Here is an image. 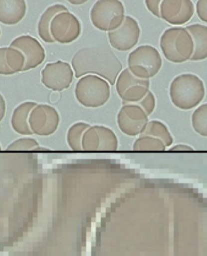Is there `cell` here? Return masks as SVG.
I'll use <instances>...</instances> for the list:
<instances>
[{
	"label": "cell",
	"instance_id": "1",
	"mask_svg": "<svg viewBox=\"0 0 207 256\" xmlns=\"http://www.w3.org/2000/svg\"><path fill=\"white\" fill-rule=\"evenodd\" d=\"M72 68L76 78L100 76L113 86L122 70V64L109 46H92L79 49L73 56Z\"/></svg>",
	"mask_w": 207,
	"mask_h": 256
},
{
	"label": "cell",
	"instance_id": "2",
	"mask_svg": "<svg viewBox=\"0 0 207 256\" xmlns=\"http://www.w3.org/2000/svg\"><path fill=\"white\" fill-rule=\"evenodd\" d=\"M205 84L203 80L192 73H184L173 79L169 88L172 103L183 110H192L205 98Z\"/></svg>",
	"mask_w": 207,
	"mask_h": 256
},
{
	"label": "cell",
	"instance_id": "3",
	"mask_svg": "<svg viewBox=\"0 0 207 256\" xmlns=\"http://www.w3.org/2000/svg\"><path fill=\"white\" fill-rule=\"evenodd\" d=\"M160 46L165 58L174 64L188 61L195 52L192 36L184 27H173L165 30L160 36Z\"/></svg>",
	"mask_w": 207,
	"mask_h": 256
},
{
	"label": "cell",
	"instance_id": "4",
	"mask_svg": "<svg viewBox=\"0 0 207 256\" xmlns=\"http://www.w3.org/2000/svg\"><path fill=\"white\" fill-rule=\"evenodd\" d=\"M75 94L78 102L83 106L97 108L109 100L110 87L105 79L98 76H84L76 84Z\"/></svg>",
	"mask_w": 207,
	"mask_h": 256
},
{
	"label": "cell",
	"instance_id": "5",
	"mask_svg": "<svg viewBox=\"0 0 207 256\" xmlns=\"http://www.w3.org/2000/svg\"><path fill=\"white\" fill-rule=\"evenodd\" d=\"M162 62L161 56L156 47L140 46L129 54L128 68L135 76L149 80L158 74Z\"/></svg>",
	"mask_w": 207,
	"mask_h": 256
},
{
	"label": "cell",
	"instance_id": "6",
	"mask_svg": "<svg viewBox=\"0 0 207 256\" xmlns=\"http://www.w3.org/2000/svg\"><path fill=\"white\" fill-rule=\"evenodd\" d=\"M90 16L96 28L111 32L124 22V6L118 0H99L92 6Z\"/></svg>",
	"mask_w": 207,
	"mask_h": 256
},
{
	"label": "cell",
	"instance_id": "7",
	"mask_svg": "<svg viewBox=\"0 0 207 256\" xmlns=\"http://www.w3.org/2000/svg\"><path fill=\"white\" fill-rule=\"evenodd\" d=\"M149 80L140 79L124 69L116 82V90L123 103H137L148 94L150 90Z\"/></svg>",
	"mask_w": 207,
	"mask_h": 256
},
{
	"label": "cell",
	"instance_id": "8",
	"mask_svg": "<svg viewBox=\"0 0 207 256\" xmlns=\"http://www.w3.org/2000/svg\"><path fill=\"white\" fill-rule=\"evenodd\" d=\"M117 120L120 130L129 136L143 134L149 122L145 111L135 103H123Z\"/></svg>",
	"mask_w": 207,
	"mask_h": 256
},
{
	"label": "cell",
	"instance_id": "9",
	"mask_svg": "<svg viewBox=\"0 0 207 256\" xmlns=\"http://www.w3.org/2000/svg\"><path fill=\"white\" fill-rule=\"evenodd\" d=\"M118 137L110 128L103 126H90L82 139V148L87 152L116 151Z\"/></svg>",
	"mask_w": 207,
	"mask_h": 256
},
{
	"label": "cell",
	"instance_id": "10",
	"mask_svg": "<svg viewBox=\"0 0 207 256\" xmlns=\"http://www.w3.org/2000/svg\"><path fill=\"white\" fill-rule=\"evenodd\" d=\"M74 72L70 64L62 61L45 65L41 72V82L45 87L54 92L68 88L72 83Z\"/></svg>",
	"mask_w": 207,
	"mask_h": 256
},
{
	"label": "cell",
	"instance_id": "11",
	"mask_svg": "<svg viewBox=\"0 0 207 256\" xmlns=\"http://www.w3.org/2000/svg\"><path fill=\"white\" fill-rule=\"evenodd\" d=\"M50 34L54 42L68 44L79 38L81 34V24L74 14L63 12L53 18Z\"/></svg>",
	"mask_w": 207,
	"mask_h": 256
},
{
	"label": "cell",
	"instance_id": "12",
	"mask_svg": "<svg viewBox=\"0 0 207 256\" xmlns=\"http://www.w3.org/2000/svg\"><path fill=\"white\" fill-rule=\"evenodd\" d=\"M59 121L58 111L49 105H37L30 114V128L33 134L41 136H48L55 132Z\"/></svg>",
	"mask_w": 207,
	"mask_h": 256
},
{
	"label": "cell",
	"instance_id": "13",
	"mask_svg": "<svg viewBox=\"0 0 207 256\" xmlns=\"http://www.w3.org/2000/svg\"><path fill=\"white\" fill-rule=\"evenodd\" d=\"M141 30L136 20L126 16L122 26L109 32V41L112 47L119 52H128L139 42Z\"/></svg>",
	"mask_w": 207,
	"mask_h": 256
},
{
	"label": "cell",
	"instance_id": "14",
	"mask_svg": "<svg viewBox=\"0 0 207 256\" xmlns=\"http://www.w3.org/2000/svg\"><path fill=\"white\" fill-rule=\"evenodd\" d=\"M195 14V5L190 0H164L160 6V16L173 26L188 23Z\"/></svg>",
	"mask_w": 207,
	"mask_h": 256
},
{
	"label": "cell",
	"instance_id": "15",
	"mask_svg": "<svg viewBox=\"0 0 207 256\" xmlns=\"http://www.w3.org/2000/svg\"><path fill=\"white\" fill-rule=\"evenodd\" d=\"M10 46L16 48L24 54L26 60L24 72L37 68L45 60V50L33 36L28 35L18 36L11 42Z\"/></svg>",
	"mask_w": 207,
	"mask_h": 256
},
{
	"label": "cell",
	"instance_id": "16",
	"mask_svg": "<svg viewBox=\"0 0 207 256\" xmlns=\"http://www.w3.org/2000/svg\"><path fill=\"white\" fill-rule=\"evenodd\" d=\"M26 10L24 0H0V22L6 26H15L24 18Z\"/></svg>",
	"mask_w": 207,
	"mask_h": 256
},
{
	"label": "cell",
	"instance_id": "17",
	"mask_svg": "<svg viewBox=\"0 0 207 256\" xmlns=\"http://www.w3.org/2000/svg\"><path fill=\"white\" fill-rule=\"evenodd\" d=\"M37 106L34 102H25L18 106L13 111L11 126L13 130L22 136L33 134L29 126V116L32 110Z\"/></svg>",
	"mask_w": 207,
	"mask_h": 256
},
{
	"label": "cell",
	"instance_id": "18",
	"mask_svg": "<svg viewBox=\"0 0 207 256\" xmlns=\"http://www.w3.org/2000/svg\"><path fill=\"white\" fill-rule=\"evenodd\" d=\"M195 43V52L191 61H203L207 58V26L201 24H190L186 27Z\"/></svg>",
	"mask_w": 207,
	"mask_h": 256
},
{
	"label": "cell",
	"instance_id": "19",
	"mask_svg": "<svg viewBox=\"0 0 207 256\" xmlns=\"http://www.w3.org/2000/svg\"><path fill=\"white\" fill-rule=\"evenodd\" d=\"M63 12H68V9L62 4H54L49 6L39 20L38 30L39 36L42 39L43 41L46 43H53L54 40L52 38L50 34V26L53 18L59 13Z\"/></svg>",
	"mask_w": 207,
	"mask_h": 256
},
{
	"label": "cell",
	"instance_id": "20",
	"mask_svg": "<svg viewBox=\"0 0 207 256\" xmlns=\"http://www.w3.org/2000/svg\"><path fill=\"white\" fill-rule=\"evenodd\" d=\"M142 134L150 136L156 137L157 139H160L164 142L166 147L171 146L173 143V136L169 132V128L164 122H160L159 120L150 121L144 132Z\"/></svg>",
	"mask_w": 207,
	"mask_h": 256
},
{
	"label": "cell",
	"instance_id": "21",
	"mask_svg": "<svg viewBox=\"0 0 207 256\" xmlns=\"http://www.w3.org/2000/svg\"><path fill=\"white\" fill-rule=\"evenodd\" d=\"M86 122H77L70 128L67 133V143L74 151H82V139L86 130L90 128Z\"/></svg>",
	"mask_w": 207,
	"mask_h": 256
},
{
	"label": "cell",
	"instance_id": "22",
	"mask_svg": "<svg viewBox=\"0 0 207 256\" xmlns=\"http://www.w3.org/2000/svg\"><path fill=\"white\" fill-rule=\"evenodd\" d=\"M135 151H165L166 146L162 140L156 137L141 134L133 146Z\"/></svg>",
	"mask_w": 207,
	"mask_h": 256
},
{
	"label": "cell",
	"instance_id": "23",
	"mask_svg": "<svg viewBox=\"0 0 207 256\" xmlns=\"http://www.w3.org/2000/svg\"><path fill=\"white\" fill-rule=\"evenodd\" d=\"M191 124L197 134L207 137V103L195 110L191 117Z\"/></svg>",
	"mask_w": 207,
	"mask_h": 256
},
{
	"label": "cell",
	"instance_id": "24",
	"mask_svg": "<svg viewBox=\"0 0 207 256\" xmlns=\"http://www.w3.org/2000/svg\"><path fill=\"white\" fill-rule=\"evenodd\" d=\"M6 60L7 65L14 73L24 72L25 66V57L19 50L9 46L6 50Z\"/></svg>",
	"mask_w": 207,
	"mask_h": 256
},
{
	"label": "cell",
	"instance_id": "25",
	"mask_svg": "<svg viewBox=\"0 0 207 256\" xmlns=\"http://www.w3.org/2000/svg\"><path fill=\"white\" fill-rule=\"evenodd\" d=\"M7 151H36L46 150L41 148L36 140L32 138H20L16 140L6 148Z\"/></svg>",
	"mask_w": 207,
	"mask_h": 256
},
{
	"label": "cell",
	"instance_id": "26",
	"mask_svg": "<svg viewBox=\"0 0 207 256\" xmlns=\"http://www.w3.org/2000/svg\"><path fill=\"white\" fill-rule=\"evenodd\" d=\"M135 104L143 108V110L145 111L148 116H151L156 108V98L154 94L149 91L140 102Z\"/></svg>",
	"mask_w": 207,
	"mask_h": 256
},
{
	"label": "cell",
	"instance_id": "27",
	"mask_svg": "<svg viewBox=\"0 0 207 256\" xmlns=\"http://www.w3.org/2000/svg\"><path fill=\"white\" fill-rule=\"evenodd\" d=\"M6 47L0 48V75L10 76L15 74L10 69L6 60Z\"/></svg>",
	"mask_w": 207,
	"mask_h": 256
},
{
	"label": "cell",
	"instance_id": "28",
	"mask_svg": "<svg viewBox=\"0 0 207 256\" xmlns=\"http://www.w3.org/2000/svg\"><path fill=\"white\" fill-rule=\"evenodd\" d=\"M196 12L199 19L207 23V0H199L197 2Z\"/></svg>",
	"mask_w": 207,
	"mask_h": 256
},
{
	"label": "cell",
	"instance_id": "29",
	"mask_svg": "<svg viewBox=\"0 0 207 256\" xmlns=\"http://www.w3.org/2000/svg\"><path fill=\"white\" fill-rule=\"evenodd\" d=\"M161 2H162V1H160V0H147L145 4L148 10H149L155 16L161 18V16H160V6H161Z\"/></svg>",
	"mask_w": 207,
	"mask_h": 256
},
{
	"label": "cell",
	"instance_id": "30",
	"mask_svg": "<svg viewBox=\"0 0 207 256\" xmlns=\"http://www.w3.org/2000/svg\"><path fill=\"white\" fill-rule=\"evenodd\" d=\"M194 150L191 146L183 144H179L169 148V152H193Z\"/></svg>",
	"mask_w": 207,
	"mask_h": 256
},
{
	"label": "cell",
	"instance_id": "31",
	"mask_svg": "<svg viewBox=\"0 0 207 256\" xmlns=\"http://www.w3.org/2000/svg\"><path fill=\"white\" fill-rule=\"evenodd\" d=\"M5 113H6V102L3 96L0 94V122L4 118Z\"/></svg>",
	"mask_w": 207,
	"mask_h": 256
},
{
	"label": "cell",
	"instance_id": "32",
	"mask_svg": "<svg viewBox=\"0 0 207 256\" xmlns=\"http://www.w3.org/2000/svg\"><path fill=\"white\" fill-rule=\"evenodd\" d=\"M0 150H1V146H0Z\"/></svg>",
	"mask_w": 207,
	"mask_h": 256
}]
</instances>
